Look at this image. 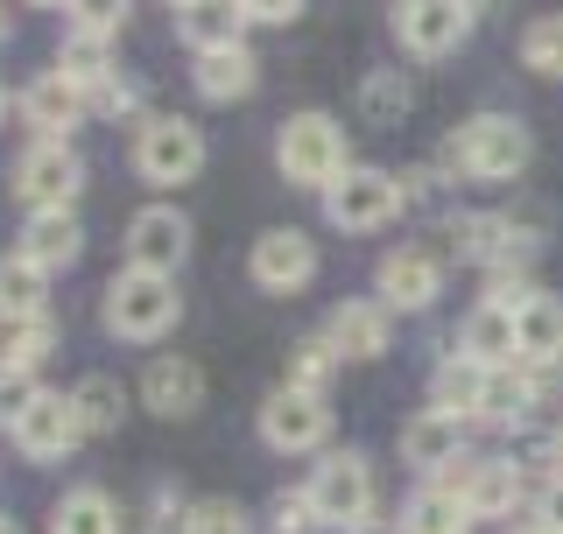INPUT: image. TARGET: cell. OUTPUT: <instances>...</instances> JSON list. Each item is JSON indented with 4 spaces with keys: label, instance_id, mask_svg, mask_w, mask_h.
<instances>
[{
    "label": "cell",
    "instance_id": "obj_37",
    "mask_svg": "<svg viewBox=\"0 0 563 534\" xmlns=\"http://www.w3.org/2000/svg\"><path fill=\"white\" fill-rule=\"evenodd\" d=\"M240 8H246V22H268V29H289L296 14L310 8V0H240Z\"/></svg>",
    "mask_w": 563,
    "mask_h": 534
},
{
    "label": "cell",
    "instance_id": "obj_10",
    "mask_svg": "<svg viewBox=\"0 0 563 534\" xmlns=\"http://www.w3.org/2000/svg\"><path fill=\"white\" fill-rule=\"evenodd\" d=\"M246 275L268 296H296L317 275V240L296 233V225H268V233L254 240V254H246Z\"/></svg>",
    "mask_w": 563,
    "mask_h": 534
},
{
    "label": "cell",
    "instance_id": "obj_4",
    "mask_svg": "<svg viewBox=\"0 0 563 534\" xmlns=\"http://www.w3.org/2000/svg\"><path fill=\"white\" fill-rule=\"evenodd\" d=\"M303 500L317 513V527H339V534H360L374 521V465L360 450H331L324 465L310 471Z\"/></svg>",
    "mask_w": 563,
    "mask_h": 534
},
{
    "label": "cell",
    "instance_id": "obj_14",
    "mask_svg": "<svg viewBox=\"0 0 563 534\" xmlns=\"http://www.w3.org/2000/svg\"><path fill=\"white\" fill-rule=\"evenodd\" d=\"M401 465L416 471H457L465 465V415H444V408H422V415L401 422Z\"/></svg>",
    "mask_w": 563,
    "mask_h": 534
},
{
    "label": "cell",
    "instance_id": "obj_40",
    "mask_svg": "<svg viewBox=\"0 0 563 534\" xmlns=\"http://www.w3.org/2000/svg\"><path fill=\"white\" fill-rule=\"evenodd\" d=\"M507 534H550V527H542V521H521V527H507Z\"/></svg>",
    "mask_w": 563,
    "mask_h": 534
},
{
    "label": "cell",
    "instance_id": "obj_23",
    "mask_svg": "<svg viewBox=\"0 0 563 534\" xmlns=\"http://www.w3.org/2000/svg\"><path fill=\"white\" fill-rule=\"evenodd\" d=\"M515 337H521V366H556L563 359V302L536 289L515 316Z\"/></svg>",
    "mask_w": 563,
    "mask_h": 534
},
{
    "label": "cell",
    "instance_id": "obj_9",
    "mask_svg": "<svg viewBox=\"0 0 563 534\" xmlns=\"http://www.w3.org/2000/svg\"><path fill=\"white\" fill-rule=\"evenodd\" d=\"M331 436V408L324 394H303V387H275L268 401H261V443L282 457H303V450H324Z\"/></svg>",
    "mask_w": 563,
    "mask_h": 534
},
{
    "label": "cell",
    "instance_id": "obj_33",
    "mask_svg": "<svg viewBox=\"0 0 563 534\" xmlns=\"http://www.w3.org/2000/svg\"><path fill=\"white\" fill-rule=\"evenodd\" d=\"M49 337H57V324H49V316L8 324V331H0V366H22V372H35V366H43V352H49Z\"/></svg>",
    "mask_w": 563,
    "mask_h": 534
},
{
    "label": "cell",
    "instance_id": "obj_22",
    "mask_svg": "<svg viewBox=\"0 0 563 534\" xmlns=\"http://www.w3.org/2000/svg\"><path fill=\"white\" fill-rule=\"evenodd\" d=\"M22 254L43 267V275H49V267H70V260L85 254V225L70 219V211H29V225H22Z\"/></svg>",
    "mask_w": 563,
    "mask_h": 534
},
{
    "label": "cell",
    "instance_id": "obj_30",
    "mask_svg": "<svg viewBox=\"0 0 563 534\" xmlns=\"http://www.w3.org/2000/svg\"><path fill=\"white\" fill-rule=\"evenodd\" d=\"M416 105L409 92V78L401 70H366V85H360V113L374 120V127H401V113Z\"/></svg>",
    "mask_w": 563,
    "mask_h": 534
},
{
    "label": "cell",
    "instance_id": "obj_3",
    "mask_svg": "<svg viewBox=\"0 0 563 534\" xmlns=\"http://www.w3.org/2000/svg\"><path fill=\"white\" fill-rule=\"evenodd\" d=\"M275 163H282V176H289L296 190H331V183L352 169V163H345V127H339L331 113H296V120H282Z\"/></svg>",
    "mask_w": 563,
    "mask_h": 534
},
{
    "label": "cell",
    "instance_id": "obj_45",
    "mask_svg": "<svg viewBox=\"0 0 563 534\" xmlns=\"http://www.w3.org/2000/svg\"><path fill=\"white\" fill-rule=\"evenodd\" d=\"M0 534H14V521H0Z\"/></svg>",
    "mask_w": 563,
    "mask_h": 534
},
{
    "label": "cell",
    "instance_id": "obj_16",
    "mask_svg": "<svg viewBox=\"0 0 563 534\" xmlns=\"http://www.w3.org/2000/svg\"><path fill=\"white\" fill-rule=\"evenodd\" d=\"M324 337H331L339 359H380L387 337H395V310H387V302H339Z\"/></svg>",
    "mask_w": 563,
    "mask_h": 534
},
{
    "label": "cell",
    "instance_id": "obj_8",
    "mask_svg": "<svg viewBox=\"0 0 563 534\" xmlns=\"http://www.w3.org/2000/svg\"><path fill=\"white\" fill-rule=\"evenodd\" d=\"M472 22H479L472 0H395V43L409 57H451Z\"/></svg>",
    "mask_w": 563,
    "mask_h": 534
},
{
    "label": "cell",
    "instance_id": "obj_11",
    "mask_svg": "<svg viewBox=\"0 0 563 534\" xmlns=\"http://www.w3.org/2000/svg\"><path fill=\"white\" fill-rule=\"evenodd\" d=\"M190 254V219L176 204H148L128 219V267H148V275H176Z\"/></svg>",
    "mask_w": 563,
    "mask_h": 534
},
{
    "label": "cell",
    "instance_id": "obj_46",
    "mask_svg": "<svg viewBox=\"0 0 563 534\" xmlns=\"http://www.w3.org/2000/svg\"><path fill=\"white\" fill-rule=\"evenodd\" d=\"M169 8H190V0H169Z\"/></svg>",
    "mask_w": 563,
    "mask_h": 534
},
{
    "label": "cell",
    "instance_id": "obj_13",
    "mask_svg": "<svg viewBox=\"0 0 563 534\" xmlns=\"http://www.w3.org/2000/svg\"><path fill=\"white\" fill-rule=\"evenodd\" d=\"M78 436H85V422H78V401H70V394H35L22 415H14V450L35 457V465L64 457Z\"/></svg>",
    "mask_w": 563,
    "mask_h": 534
},
{
    "label": "cell",
    "instance_id": "obj_44",
    "mask_svg": "<svg viewBox=\"0 0 563 534\" xmlns=\"http://www.w3.org/2000/svg\"><path fill=\"white\" fill-rule=\"evenodd\" d=\"M0 120H8V92H0Z\"/></svg>",
    "mask_w": 563,
    "mask_h": 534
},
{
    "label": "cell",
    "instance_id": "obj_21",
    "mask_svg": "<svg viewBox=\"0 0 563 534\" xmlns=\"http://www.w3.org/2000/svg\"><path fill=\"white\" fill-rule=\"evenodd\" d=\"M486 387H493V366L465 359V352H451V359L430 372V401L444 408V415H486Z\"/></svg>",
    "mask_w": 563,
    "mask_h": 534
},
{
    "label": "cell",
    "instance_id": "obj_7",
    "mask_svg": "<svg viewBox=\"0 0 563 534\" xmlns=\"http://www.w3.org/2000/svg\"><path fill=\"white\" fill-rule=\"evenodd\" d=\"M85 190V163L70 141H35L14 163V198L29 211H70V198Z\"/></svg>",
    "mask_w": 563,
    "mask_h": 534
},
{
    "label": "cell",
    "instance_id": "obj_42",
    "mask_svg": "<svg viewBox=\"0 0 563 534\" xmlns=\"http://www.w3.org/2000/svg\"><path fill=\"white\" fill-rule=\"evenodd\" d=\"M556 471H563V430H556Z\"/></svg>",
    "mask_w": 563,
    "mask_h": 534
},
{
    "label": "cell",
    "instance_id": "obj_39",
    "mask_svg": "<svg viewBox=\"0 0 563 534\" xmlns=\"http://www.w3.org/2000/svg\"><path fill=\"white\" fill-rule=\"evenodd\" d=\"M536 521L550 527V534H563V471L550 478V486H542V500H536Z\"/></svg>",
    "mask_w": 563,
    "mask_h": 534
},
{
    "label": "cell",
    "instance_id": "obj_35",
    "mask_svg": "<svg viewBox=\"0 0 563 534\" xmlns=\"http://www.w3.org/2000/svg\"><path fill=\"white\" fill-rule=\"evenodd\" d=\"M184 534H246V513L233 500H198L184 513Z\"/></svg>",
    "mask_w": 563,
    "mask_h": 534
},
{
    "label": "cell",
    "instance_id": "obj_29",
    "mask_svg": "<svg viewBox=\"0 0 563 534\" xmlns=\"http://www.w3.org/2000/svg\"><path fill=\"white\" fill-rule=\"evenodd\" d=\"M70 401H78V422H85V436H106V430H120V415H128V394H120V380H106V372H85V380L70 387Z\"/></svg>",
    "mask_w": 563,
    "mask_h": 534
},
{
    "label": "cell",
    "instance_id": "obj_17",
    "mask_svg": "<svg viewBox=\"0 0 563 534\" xmlns=\"http://www.w3.org/2000/svg\"><path fill=\"white\" fill-rule=\"evenodd\" d=\"M141 401L155 408V415H169V422H184V415H198L205 408V372L190 366V359H148V372H141Z\"/></svg>",
    "mask_w": 563,
    "mask_h": 534
},
{
    "label": "cell",
    "instance_id": "obj_32",
    "mask_svg": "<svg viewBox=\"0 0 563 534\" xmlns=\"http://www.w3.org/2000/svg\"><path fill=\"white\" fill-rule=\"evenodd\" d=\"M339 366H345V359L331 352V337H303V345L289 352V380H282V387H303V394H324V387H331V372H339Z\"/></svg>",
    "mask_w": 563,
    "mask_h": 534
},
{
    "label": "cell",
    "instance_id": "obj_15",
    "mask_svg": "<svg viewBox=\"0 0 563 534\" xmlns=\"http://www.w3.org/2000/svg\"><path fill=\"white\" fill-rule=\"evenodd\" d=\"M444 478L457 486V500L472 507V521L515 513V500H521V465H515V457H479V465H457Z\"/></svg>",
    "mask_w": 563,
    "mask_h": 534
},
{
    "label": "cell",
    "instance_id": "obj_25",
    "mask_svg": "<svg viewBox=\"0 0 563 534\" xmlns=\"http://www.w3.org/2000/svg\"><path fill=\"white\" fill-rule=\"evenodd\" d=\"M465 521H472V507L457 500L451 478H430V486L401 507V534H465Z\"/></svg>",
    "mask_w": 563,
    "mask_h": 534
},
{
    "label": "cell",
    "instance_id": "obj_36",
    "mask_svg": "<svg viewBox=\"0 0 563 534\" xmlns=\"http://www.w3.org/2000/svg\"><path fill=\"white\" fill-rule=\"evenodd\" d=\"M35 394H43V387H29L22 366H0V422H8V430H14V415H22Z\"/></svg>",
    "mask_w": 563,
    "mask_h": 534
},
{
    "label": "cell",
    "instance_id": "obj_5",
    "mask_svg": "<svg viewBox=\"0 0 563 534\" xmlns=\"http://www.w3.org/2000/svg\"><path fill=\"white\" fill-rule=\"evenodd\" d=\"M198 169H205V134L190 127L184 113L141 120V134H134V176H141V183L176 190V183H190Z\"/></svg>",
    "mask_w": 563,
    "mask_h": 534
},
{
    "label": "cell",
    "instance_id": "obj_38",
    "mask_svg": "<svg viewBox=\"0 0 563 534\" xmlns=\"http://www.w3.org/2000/svg\"><path fill=\"white\" fill-rule=\"evenodd\" d=\"M303 527H317L310 500H303V492H282V500H275V534H303Z\"/></svg>",
    "mask_w": 563,
    "mask_h": 534
},
{
    "label": "cell",
    "instance_id": "obj_2",
    "mask_svg": "<svg viewBox=\"0 0 563 534\" xmlns=\"http://www.w3.org/2000/svg\"><path fill=\"white\" fill-rule=\"evenodd\" d=\"M176 316H184V296H176L169 275H148V267H128V275L106 281V331L128 337V345H155Z\"/></svg>",
    "mask_w": 563,
    "mask_h": 534
},
{
    "label": "cell",
    "instance_id": "obj_34",
    "mask_svg": "<svg viewBox=\"0 0 563 534\" xmlns=\"http://www.w3.org/2000/svg\"><path fill=\"white\" fill-rule=\"evenodd\" d=\"M64 14H70V29H78V35H106V43H113L120 22L134 14V0H70Z\"/></svg>",
    "mask_w": 563,
    "mask_h": 534
},
{
    "label": "cell",
    "instance_id": "obj_28",
    "mask_svg": "<svg viewBox=\"0 0 563 534\" xmlns=\"http://www.w3.org/2000/svg\"><path fill=\"white\" fill-rule=\"evenodd\" d=\"M49 534H120V507L106 500L99 486H78V492H64V507H57V521H49Z\"/></svg>",
    "mask_w": 563,
    "mask_h": 534
},
{
    "label": "cell",
    "instance_id": "obj_26",
    "mask_svg": "<svg viewBox=\"0 0 563 534\" xmlns=\"http://www.w3.org/2000/svg\"><path fill=\"white\" fill-rule=\"evenodd\" d=\"M57 70L78 85V92H106V85H113V43H106V35H78V29H70L64 49H57Z\"/></svg>",
    "mask_w": 563,
    "mask_h": 534
},
{
    "label": "cell",
    "instance_id": "obj_43",
    "mask_svg": "<svg viewBox=\"0 0 563 534\" xmlns=\"http://www.w3.org/2000/svg\"><path fill=\"white\" fill-rule=\"evenodd\" d=\"M0 43H8V8H0Z\"/></svg>",
    "mask_w": 563,
    "mask_h": 534
},
{
    "label": "cell",
    "instance_id": "obj_19",
    "mask_svg": "<svg viewBox=\"0 0 563 534\" xmlns=\"http://www.w3.org/2000/svg\"><path fill=\"white\" fill-rule=\"evenodd\" d=\"M176 35H184V49H198V57H211V49H240L246 8L240 0H190V8H176Z\"/></svg>",
    "mask_w": 563,
    "mask_h": 534
},
{
    "label": "cell",
    "instance_id": "obj_41",
    "mask_svg": "<svg viewBox=\"0 0 563 534\" xmlns=\"http://www.w3.org/2000/svg\"><path fill=\"white\" fill-rule=\"evenodd\" d=\"M29 8H70V0H29Z\"/></svg>",
    "mask_w": 563,
    "mask_h": 534
},
{
    "label": "cell",
    "instance_id": "obj_1",
    "mask_svg": "<svg viewBox=\"0 0 563 534\" xmlns=\"http://www.w3.org/2000/svg\"><path fill=\"white\" fill-rule=\"evenodd\" d=\"M528 163H536V134L515 113H472L451 134V169L465 183H515Z\"/></svg>",
    "mask_w": 563,
    "mask_h": 534
},
{
    "label": "cell",
    "instance_id": "obj_27",
    "mask_svg": "<svg viewBox=\"0 0 563 534\" xmlns=\"http://www.w3.org/2000/svg\"><path fill=\"white\" fill-rule=\"evenodd\" d=\"M29 316H49L43 310V267L29 254L0 260V324H29Z\"/></svg>",
    "mask_w": 563,
    "mask_h": 534
},
{
    "label": "cell",
    "instance_id": "obj_31",
    "mask_svg": "<svg viewBox=\"0 0 563 534\" xmlns=\"http://www.w3.org/2000/svg\"><path fill=\"white\" fill-rule=\"evenodd\" d=\"M521 64L536 78H563V14H536L521 29Z\"/></svg>",
    "mask_w": 563,
    "mask_h": 534
},
{
    "label": "cell",
    "instance_id": "obj_24",
    "mask_svg": "<svg viewBox=\"0 0 563 534\" xmlns=\"http://www.w3.org/2000/svg\"><path fill=\"white\" fill-rule=\"evenodd\" d=\"M190 78H198V92L211 99V105H233V99H246L261 85V64H254V49H211V57H198V70H190Z\"/></svg>",
    "mask_w": 563,
    "mask_h": 534
},
{
    "label": "cell",
    "instance_id": "obj_6",
    "mask_svg": "<svg viewBox=\"0 0 563 534\" xmlns=\"http://www.w3.org/2000/svg\"><path fill=\"white\" fill-rule=\"evenodd\" d=\"M401 204H409V190L387 169H345L339 183L324 190V219L339 225V233H380L387 219H401Z\"/></svg>",
    "mask_w": 563,
    "mask_h": 534
},
{
    "label": "cell",
    "instance_id": "obj_20",
    "mask_svg": "<svg viewBox=\"0 0 563 534\" xmlns=\"http://www.w3.org/2000/svg\"><path fill=\"white\" fill-rule=\"evenodd\" d=\"M457 352L479 366H521V337H515V310H500V302H479V310L465 316V331H457Z\"/></svg>",
    "mask_w": 563,
    "mask_h": 534
},
{
    "label": "cell",
    "instance_id": "obj_12",
    "mask_svg": "<svg viewBox=\"0 0 563 534\" xmlns=\"http://www.w3.org/2000/svg\"><path fill=\"white\" fill-rule=\"evenodd\" d=\"M374 289L387 310H430L437 296H444V260L430 254V246H395L380 267H374Z\"/></svg>",
    "mask_w": 563,
    "mask_h": 534
},
{
    "label": "cell",
    "instance_id": "obj_18",
    "mask_svg": "<svg viewBox=\"0 0 563 534\" xmlns=\"http://www.w3.org/2000/svg\"><path fill=\"white\" fill-rule=\"evenodd\" d=\"M78 113H85V92L64 78V70H43V78L22 92V120L35 127V141H64L78 127Z\"/></svg>",
    "mask_w": 563,
    "mask_h": 534
}]
</instances>
